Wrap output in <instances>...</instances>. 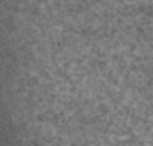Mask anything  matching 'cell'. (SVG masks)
Masks as SVG:
<instances>
[]
</instances>
